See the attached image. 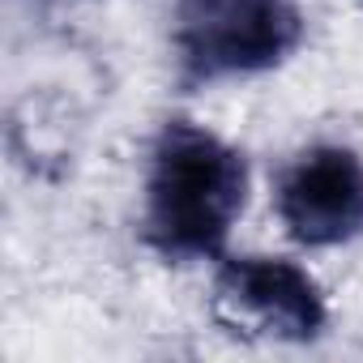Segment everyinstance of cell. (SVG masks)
Masks as SVG:
<instances>
[{
    "label": "cell",
    "mask_w": 363,
    "mask_h": 363,
    "mask_svg": "<svg viewBox=\"0 0 363 363\" xmlns=\"http://www.w3.org/2000/svg\"><path fill=\"white\" fill-rule=\"evenodd\" d=\"M214 308L223 320L278 342L320 337L329 308L316 278L282 257H231L214 278Z\"/></svg>",
    "instance_id": "3957f363"
},
{
    "label": "cell",
    "mask_w": 363,
    "mask_h": 363,
    "mask_svg": "<svg viewBox=\"0 0 363 363\" xmlns=\"http://www.w3.org/2000/svg\"><path fill=\"white\" fill-rule=\"evenodd\" d=\"M278 218L308 248H337L363 235V158L350 145H312L278 179Z\"/></svg>",
    "instance_id": "277c9868"
},
{
    "label": "cell",
    "mask_w": 363,
    "mask_h": 363,
    "mask_svg": "<svg viewBox=\"0 0 363 363\" xmlns=\"http://www.w3.org/2000/svg\"><path fill=\"white\" fill-rule=\"evenodd\" d=\"M30 5H43V9H69V5H82V0H30Z\"/></svg>",
    "instance_id": "5b68a950"
},
{
    "label": "cell",
    "mask_w": 363,
    "mask_h": 363,
    "mask_svg": "<svg viewBox=\"0 0 363 363\" xmlns=\"http://www.w3.org/2000/svg\"><path fill=\"white\" fill-rule=\"evenodd\" d=\"M248 201V162L193 120H167L150 145L141 231L167 261L218 257Z\"/></svg>",
    "instance_id": "6da1fadb"
},
{
    "label": "cell",
    "mask_w": 363,
    "mask_h": 363,
    "mask_svg": "<svg viewBox=\"0 0 363 363\" xmlns=\"http://www.w3.org/2000/svg\"><path fill=\"white\" fill-rule=\"evenodd\" d=\"M299 0H179L175 65L189 86L269 73L303 43Z\"/></svg>",
    "instance_id": "7a4b0ae2"
}]
</instances>
